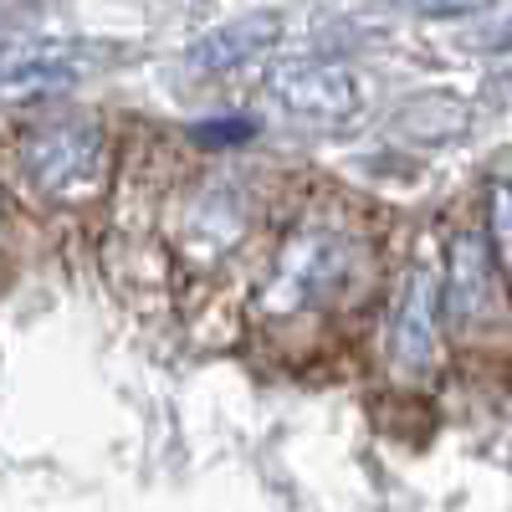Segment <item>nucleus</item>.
Listing matches in <instances>:
<instances>
[{"mask_svg":"<svg viewBox=\"0 0 512 512\" xmlns=\"http://www.w3.org/2000/svg\"><path fill=\"white\" fill-rule=\"evenodd\" d=\"M108 139H103V123L98 118H52L26 134V169L36 190H47L57 200L93 190L98 169H103Z\"/></svg>","mask_w":512,"mask_h":512,"instance_id":"nucleus-1","label":"nucleus"},{"mask_svg":"<svg viewBox=\"0 0 512 512\" xmlns=\"http://www.w3.org/2000/svg\"><path fill=\"white\" fill-rule=\"evenodd\" d=\"M344 272H349V246L333 231H297L282 246L277 267L267 272L256 303H262L267 313H277V318H287V313L308 308V303H323V297L344 282Z\"/></svg>","mask_w":512,"mask_h":512,"instance_id":"nucleus-2","label":"nucleus"},{"mask_svg":"<svg viewBox=\"0 0 512 512\" xmlns=\"http://www.w3.org/2000/svg\"><path fill=\"white\" fill-rule=\"evenodd\" d=\"M267 93L303 128H344L364 108V88L344 62H282L267 77Z\"/></svg>","mask_w":512,"mask_h":512,"instance_id":"nucleus-3","label":"nucleus"},{"mask_svg":"<svg viewBox=\"0 0 512 512\" xmlns=\"http://www.w3.org/2000/svg\"><path fill=\"white\" fill-rule=\"evenodd\" d=\"M441 344V282L431 267H410L390 313V364L395 374H425Z\"/></svg>","mask_w":512,"mask_h":512,"instance_id":"nucleus-4","label":"nucleus"},{"mask_svg":"<svg viewBox=\"0 0 512 512\" xmlns=\"http://www.w3.org/2000/svg\"><path fill=\"white\" fill-rule=\"evenodd\" d=\"M282 41V16L277 11H246L216 31H205L200 41H190L185 47V67L200 72V77H226L236 67H246L251 57L272 52Z\"/></svg>","mask_w":512,"mask_h":512,"instance_id":"nucleus-5","label":"nucleus"},{"mask_svg":"<svg viewBox=\"0 0 512 512\" xmlns=\"http://www.w3.org/2000/svg\"><path fill=\"white\" fill-rule=\"evenodd\" d=\"M492 251L477 231H456L451 236V251H446V318L456 328H472L487 308H492Z\"/></svg>","mask_w":512,"mask_h":512,"instance_id":"nucleus-6","label":"nucleus"},{"mask_svg":"<svg viewBox=\"0 0 512 512\" xmlns=\"http://www.w3.org/2000/svg\"><path fill=\"white\" fill-rule=\"evenodd\" d=\"M93 62L82 47L67 41H31V47H6L0 52V88L11 93H47V88H67V82L88 77Z\"/></svg>","mask_w":512,"mask_h":512,"instance_id":"nucleus-7","label":"nucleus"},{"mask_svg":"<svg viewBox=\"0 0 512 512\" xmlns=\"http://www.w3.org/2000/svg\"><path fill=\"white\" fill-rule=\"evenodd\" d=\"M395 128L410 134V139H420V144H441V139H451V134L466 128V108L456 98H446V93H425L420 103H410L395 118Z\"/></svg>","mask_w":512,"mask_h":512,"instance_id":"nucleus-8","label":"nucleus"},{"mask_svg":"<svg viewBox=\"0 0 512 512\" xmlns=\"http://www.w3.org/2000/svg\"><path fill=\"white\" fill-rule=\"evenodd\" d=\"M487 251L512 282V185L507 180H492L487 190Z\"/></svg>","mask_w":512,"mask_h":512,"instance_id":"nucleus-9","label":"nucleus"},{"mask_svg":"<svg viewBox=\"0 0 512 512\" xmlns=\"http://www.w3.org/2000/svg\"><path fill=\"white\" fill-rule=\"evenodd\" d=\"M400 11L410 16H425V21H446V16H466V11H477L482 0H395Z\"/></svg>","mask_w":512,"mask_h":512,"instance_id":"nucleus-10","label":"nucleus"}]
</instances>
